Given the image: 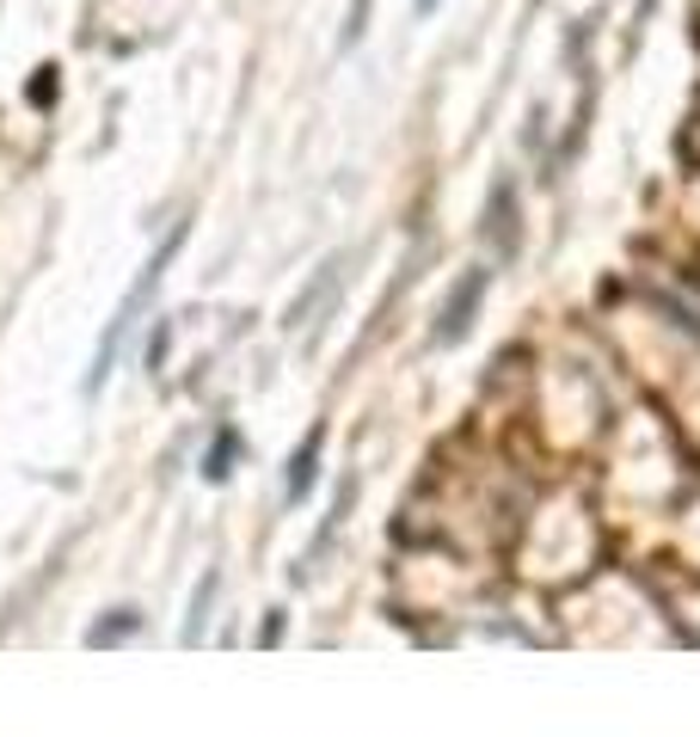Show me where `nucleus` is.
I'll use <instances>...</instances> for the list:
<instances>
[{
	"mask_svg": "<svg viewBox=\"0 0 700 737\" xmlns=\"http://www.w3.org/2000/svg\"><path fill=\"white\" fill-rule=\"evenodd\" d=\"M473 296H480V277L455 289V301H449V313H443V339H461V327H467L461 313H473Z\"/></svg>",
	"mask_w": 700,
	"mask_h": 737,
	"instance_id": "obj_1",
	"label": "nucleus"
},
{
	"mask_svg": "<svg viewBox=\"0 0 700 737\" xmlns=\"http://www.w3.org/2000/svg\"><path fill=\"white\" fill-rule=\"evenodd\" d=\"M418 7H437V0H418Z\"/></svg>",
	"mask_w": 700,
	"mask_h": 737,
	"instance_id": "obj_2",
	"label": "nucleus"
}]
</instances>
